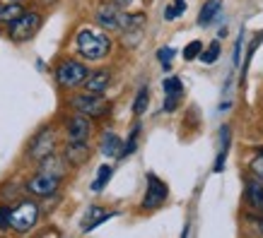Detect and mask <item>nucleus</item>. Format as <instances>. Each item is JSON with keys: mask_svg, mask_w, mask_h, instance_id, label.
Listing matches in <instances>:
<instances>
[{"mask_svg": "<svg viewBox=\"0 0 263 238\" xmlns=\"http://www.w3.org/2000/svg\"><path fill=\"white\" fill-rule=\"evenodd\" d=\"M133 0H116V5H121V8H126V5H130Z\"/></svg>", "mask_w": 263, "mask_h": 238, "instance_id": "32", "label": "nucleus"}, {"mask_svg": "<svg viewBox=\"0 0 263 238\" xmlns=\"http://www.w3.org/2000/svg\"><path fill=\"white\" fill-rule=\"evenodd\" d=\"M179 99H181V96H167V99H164V111H167V113L174 111L176 103H179Z\"/></svg>", "mask_w": 263, "mask_h": 238, "instance_id": "30", "label": "nucleus"}, {"mask_svg": "<svg viewBox=\"0 0 263 238\" xmlns=\"http://www.w3.org/2000/svg\"><path fill=\"white\" fill-rule=\"evenodd\" d=\"M217 56H220V44H217V41H213V44L208 46V51L200 58H203V63L210 65V63H215V60H217Z\"/></svg>", "mask_w": 263, "mask_h": 238, "instance_id": "25", "label": "nucleus"}, {"mask_svg": "<svg viewBox=\"0 0 263 238\" xmlns=\"http://www.w3.org/2000/svg\"><path fill=\"white\" fill-rule=\"evenodd\" d=\"M111 174H114V168L109 166V164L99 166V171H97V178H95V183H92V190H95V192H102L104 185H106V183H109V178H111Z\"/></svg>", "mask_w": 263, "mask_h": 238, "instance_id": "19", "label": "nucleus"}, {"mask_svg": "<svg viewBox=\"0 0 263 238\" xmlns=\"http://www.w3.org/2000/svg\"><path fill=\"white\" fill-rule=\"evenodd\" d=\"M22 12H24V10L20 8V3H8L5 8H0V22H5V24L15 22V19L22 15Z\"/></svg>", "mask_w": 263, "mask_h": 238, "instance_id": "20", "label": "nucleus"}, {"mask_svg": "<svg viewBox=\"0 0 263 238\" xmlns=\"http://www.w3.org/2000/svg\"><path fill=\"white\" fill-rule=\"evenodd\" d=\"M162 89H164V96H181L183 94V84L179 77H167L162 82Z\"/></svg>", "mask_w": 263, "mask_h": 238, "instance_id": "21", "label": "nucleus"}, {"mask_svg": "<svg viewBox=\"0 0 263 238\" xmlns=\"http://www.w3.org/2000/svg\"><path fill=\"white\" fill-rule=\"evenodd\" d=\"M89 159V147H87V140L85 142H68L65 147V161L72 164V166H80Z\"/></svg>", "mask_w": 263, "mask_h": 238, "instance_id": "13", "label": "nucleus"}, {"mask_svg": "<svg viewBox=\"0 0 263 238\" xmlns=\"http://www.w3.org/2000/svg\"><path fill=\"white\" fill-rule=\"evenodd\" d=\"M39 27H41V15L39 12H27V10H24L15 22L8 24V34H10V39L12 41H27L39 32Z\"/></svg>", "mask_w": 263, "mask_h": 238, "instance_id": "3", "label": "nucleus"}, {"mask_svg": "<svg viewBox=\"0 0 263 238\" xmlns=\"http://www.w3.org/2000/svg\"><path fill=\"white\" fill-rule=\"evenodd\" d=\"M87 77V68L80 63V60H63V63L56 68V79L61 87H80Z\"/></svg>", "mask_w": 263, "mask_h": 238, "instance_id": "4", "label": "nucleus"}, {"mask_svg": "<svg viewBox=\"0 0 263 238\" xmlns=\"http://www.w3.org/2000/svg\"><path fill=\"white\" fill-rule=\"evenodd\" d=\"M72 109L82 116H87V118H99L104 113H109V101L102 99V94H80L72 99Z\"/></svg>", "mask_w": 263, "mask_h": 238, "instance_id": "5", "label": "nucleus"}, {"mask_svg": "<svg viewBox=\"0 0 263 238\" xmlns=\"http://www.w3.org/2000/svg\"><path fill=\"white\" fill-rule=\"evenodd\" d=\"M258 149H261V157L254 159V164H251V168H254V174L263 181V147H258Z\"/></svg>", "mask_w": 263, "mask_h": 238, "instance_id": "29", "label": "nucleus"}, {"mask_svg": "<svg viewBox=\"0 0 263 238\" xmlns=\"http://www.w3.org/2000/svg\"><path fill=\"white\" fill-rule=\"evenodd\" d=\"M116 217V212H106V209H102V207L92 205L87 209V214H85V219H82V231H92L97 229L99 224H104L106 219H114Z\"/></svg>", "mask_w": 263, "mask_h": 238, "instance_id": "12", "label": "nucleus"}, {"mask_svg": "<svg viewBox=\"0 0 263 238\" xmlns=\"http://www.w3.org/2000/svg\"><path fill=\"white\" fill-rule=\"evenodd\" d=\"M227 152H230V127L222 125V133H220V154H217V159H215V174H220L224 168Z\"/></svg>", "mask_w": 263, "mask_h": 238, "instance_id": "18", "label": "nucleus"}, {"mask_svg": "<svg viewBox=\"0 0 263 238\" xmlns=\"http://www.w3.org/2000/svg\"><path fill=\"white\" fill-rule=\"evenodd\" d=\"M121 147H123V142H121V137L116 135V133H104L102 135V154L104 157H119Z\"/></svg>", "mask_w": 263, "mask_h": 238, "instance_id": "17", "label": "nucleus"}, {"mask_svg": "<svg viewBox=\"0 0 263 238\" xmlns=\"http://www.w3.org/2000/svg\"><path fill=\"white\" fill-rule=\"evenodd\" d=\"M220 12H222V0H208L205 5H203V10H200V15H198V24L200 27H208Z\"/></svg>", "mask_w": 263, "mask_h": 238, "instance_id": "16", "label": "nucleus"}, {"mask_svg": "<svg viewBox=\"0 0 263 238\" xmlns=\"http://www.w3.org/2000/svg\"><path fill=\"white\" fill-rule=\"evenodd\" d=\"M147 103H150V94H147V89H140L136 96V101H133V111H136V116H143L145 109H147Z\"/></svg>", "mask_w": 263, "mask_h": 238, "instance_id": "24", "label": "nucleus"}, {"mask_svg": "<svg viewBox=\"0 0 263 238\" xmlns=\"http://www.w3.org/2000/svg\"><path fill=\"white\" fill-rule=\"evenodd\" d=\"M121 12L119 5H111V3H104V5H99V10H97V24L102 27V29H106V32H116V29H121Z\"/></svg>", "mask_w": 263, "mask_h": 238, "instance_id": "9", "label": "nucleus"}, {"mask_svg": "<svg viewBox=\"0 0 263 238\" xmlns=\"http://www.w3.org/2000/svg\"><path fill=\"white\" fill-rule=\"evenodd\" d=\"M200 48H203V44H200V41H191L189 46L183 48V60H193V58L200 53Z\"/></svg>", "mask_w": 263, "mask_h": 238, "instance_id": "26", "label": "nucleus"}, {"mask_svg": "<svg viewBox=\"0 0 263 238\" xmlns=\"http://www.w3.org/2000/svg\"><path fill=\"white\" fill-rule=\"evenodd\" d=\"M183 10H186V0H174L172 5L164 8V19L172 22V19H176L179 15H183Z\"/></svg>", "mask_w": 263, "mask_h": 238, "instance_id": "22", "label": "nucleus"}, {"mask_svg": "<svg viewBox=\"0 0 263 238\" xmlns=\"http://www.w3.org/2000/svg\"><path fill=\"white\" fill-rule=\"evenodd\" d=\"M247 200L251 202V207L263 212V181L261 178H251L247 181Z\"/></svg>", "mask_w": 263, "mask_h": 238, "instance_id": "15", "label": "nucleus"}, {"mask_svg": "<svg viewBox=\"0 0 263 238\" xmlns=\"http://www.w3.org/2000/svg\"><path fill=\"white\" fill-rule=\"evenodd\" d=\"M157 58H160V63L164 65V70H169V63H172V58H174V48H169V46L160 48V51H157Z\"/></svg>", "mask_w": 263, "mask_h": 238, "instance_id": "27", "label": "nucleus"}, {"mask_svg": "<svg viewBox=\"0 0 263 238\" xmlns=\"http://www.w3.org/2000/svg\"><path fill=\"white\" fill-rule=\"evenodd\" d=\"M36 219H39V205L32 200H22L10 209V229H15L17 233L32 231Z\"/></svg>", "mask_w": 263, "mask_h": 238, "instance_id": "2", "label": "nucleus"}, {"mask_svg": "<svg viewBox=\"0 0 263 238\" xmlns=\"http://www.w3.org/2000/svg\"><path fill=\"white\" fill-rule=\"evenodd\" d=\"M138 133H140V125H133V130H130V137H128L126 144L121 147V154H119V157H128V154H133V152H136Z\"/></svg>", "mask_w": 263, "mask_h": 238, "instance_id": "23", "label": "nucleus"}, {"mask_svg": "<svg viewBox=\"0 0 263 238\" xmlns=\"http://www.w3.org/2000/svg\"><path fill=\"white\" fill-rule=\"evenodd\" d=\"M109 82H111V72L97 70V72H92V75H87L82 84H85V89H87L89 94H104L106 87H109Z\"/></svg>", "mask_w": 263, "mask_h": 238, "instance_id": "11", "label": "nucleus"}, {"mask_svg": "<svg viewBox=\"0 0 263 238\" xmlns=\"http://www.w3.org/2000/svg\"><path fill=\"white\" fill-rule=\"evenodd\" d=\"M53 147H56V133L51 127H44L41 133H36L32 142H29V157L32 159H44L48 154H53Z\"/></svg>", "mask_w": 263, "mask_h": 238, "instance_id": "7", "label": "nucleus"}, {"mask_svg": "<svg viewBox=\"0 0 263 238\" xmlns=\"http://www.w3.org/2000/svg\"><path fill=\"white\" fill-rule=\"evenodd\" d=\"M239 51H241V36L237 39V44H234V58H232L234 65H239Z\"/></svg>", "mask_w": 263, "mask_h": 238, "instance_id": "31", "label": "nucleus"}, {"mask_svg": "<svg viewBox=\"0 0 263 238\" xmlns=\"http://www.w3.org/2000/svg\"><path fill=\"white\" fill-rule=\"evenodd\" d=\"M89 130H92L89 118L82 116V113H78V116L70 118V123H68V142H85L89 137Z\"/></svg>", "mask_w": 263, "mask_h": 238, "instance_id": "10", "label": "nucleus"}, {"mask_svg": "<svg viewBox=\"0 0 263 238\" xmlns=\"http://www.w3.org/2000/svg\"><path fill=\"white\" fill-rule=\"evenodd\" d=\"M58 183H61V178L51 176L48 171H39L32 181L27 183V190L32 192V195H36V198H48V195H53V192H56Z\"/></svg>", "mask_w": 263, "mask_h": 238, "instance_id": "8", "label": "nucleus"}, {"mask_svg": "<svg viewBox=\"0 0 263 238\" xmlns=\"http://www.w3.org/2000/svg\"><path fill=\"white\" fill-rule=\"evenodd\" d=\"M0 229H10V207L0 205Z\"/></svg>", "mask_w": 263, "mask_h": 238, "instance_id": "28", "label": "nucleus"}, {"mask_svg": "<svg viewBox=\"0 0 263 238\" xmlns=\"http://www.w3.org/2000/svg\"><path fill=\"white\" fill-rule=\"evenodd\" d=\"M41 171H48V174L56 176V178H63L68 166H65V159L56 157V154H48V157L41 159Z\"/></svg>", "mask_w": 263, "mask_h": 238, "instance_id": "14", "label": "nucleus"}, {"mask_svg": "<svg viewBox=\"0 0 263 238\" xmlns=\"http://www.w3.org/2000/svg\"><path fill=\"white\" fill-rule=\"evenodd\" d=\"M8 3H22V0H8Z\"/></svg>", "mask_w": 263, "mask_h": 238, "instance_id": "33", "label": "nucleus"}, {"mask_svg": "<svg viewBox=\"0 0 263 238\" xmlns=\"http://www.w3.org/2000/svg\"><path fill=\"white\" fill-rule=\"evenodd\" d=\"M75 46H78V53H80L85 60H102V58L109 56L111 51V39L106 36L99 29H80L78 36H75Z\"/></svg>", "mask_w": 263, "mask_h": 238, "instance_id": "1", "label": "nucleus"}, {"mask_svg": "<svg viewBox=\"0 0 263 238\" xmlns=\"http://www.w3.org/2000/svg\"><path fill=\"white\" fill-rule=\"evenodd\" d=\"M167 195H169L167 185L155 174H147V192H145V198H143V209H157L160 205H164Z\"/></svg>", "mask_w": 263, "mask_h": 238, "instance_id": "6", "label": "nucleus"}]
</instances>
